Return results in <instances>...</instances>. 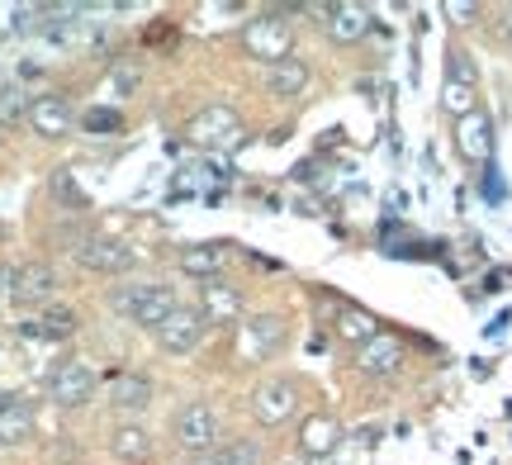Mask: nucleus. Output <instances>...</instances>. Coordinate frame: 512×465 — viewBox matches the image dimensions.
<instances>
[{"mask_svg":"<svg viewBox=\"0 0 512 465\" xmlns=\"http://www.w3.org/2000/svg\"><path fill=\"white\" fill-rule=\"evenodd\" d=\"M110 404L114 409H124V413H143L147 404H152V380H147V375H133V371L114 375L110 380Z\"/></svg>","mask_w":512,"mask_h":465,"instance_id":"obj_19","label":"nucleus"},{"mask_svg":"<svg viewBox=\"0 0 512 465\" xmlns=\"http://www.w3.org/2000/svg\"><path fill=\"white\" fill-rule=\"evenodd\" d=\"M337 337L361 352L370 337H380V323H375V314H366V309H342V314H337Z\"/></svg>","mask_w":512,"mask_h":465,"instance_id":"obj_23","label":"nucleus"},{"mask_svg":"<svg viewBox=\"0 0 512 465\" xmlns=\"http://www.w3.org/2000/svg\"><path fill=\"white\" fill-rule=\"evenodd\" d=\"M304 86H309V67H304V57H285V62L266 67V91H271L275 100H294Z\"/></svg>","mask_w":512,"mask_h":465,"instance_id":"obj_18","label":"nucleus"},{"mask_svg":"<svg viewBox=\"0 0 512 465\" xmlns=\"http://www.w3.org/2000/svg\"><path fill=\"white\" fill-rule=\"evenodd\" d=\"M446 15H451V24H475L479 5H470V0H451V5H446Z\"/></svg>","mask_w":512,"mask_h":465,"instance_id":"obj_29","label":"nucleus"},{"mask_svg":"<svg viewBox=\"0 0 512 465\" xmlns=\"http://www.w3.org/2000/svg\"><path fill=\"white\" fill-rule=\"evenodd\" d=\"M171 432H176V447L181 451H190V456H209V451L219 447V413L209 409L204 399H195V404H185V409L176 413Z\"/></svg>","mask_w":512,"mask_h":465,"instance_id":"obj_5","label":"nucleus"},{"mask_svg":"<svg viewBox=\"0 0 512 465\" xmlns=\"http://www.w3.org/2000/svg\"><path fill=\"white\" fill-rule=\"evenodd\" d=\"M494 29H498V38H503V43H508V48H512V5H503V10H498Z\"/></svg>","mask_w":512,"mask_h":465,"instance_id":"obj_30","label":"nucleus"},{"mask_svg":"<svg viewBox=\"0 0 512 465\" xmlns=\"http://www.w3.org/2000/svg\"><path fill=\"white\" fill-rule=\"evenodd\" d=\"M294 404H299L294 380H261L252 390V413H256L261 428H280V423L294 413Z\"/></svg>","mask_w":512,"mask_h":465,"instance_id":"obj_9","label":"nucleus"},{"mask_svg":"<svg viewBox=\"0 0 512 465\" xmlns=\"http://www.w3.org/2000/svg\"><path fill=\"white\" fill-rule=\"evenodd\" d=\"M114 309H119L128 323H138V328H157V323H166V314L176 309V295H171V285L138 280V285H119V290H114Z\"/></svg>","mask_w":512,"mask_h":465,"instance_id":"obj_2","label":"nucleus"},{"mask_svg":"<svg viewBox=\"0 0 512 465\" xmlns=\"http://www.w3.org/2000/svg\"><path fill=\"white\" fill-rule=\"evenodd\" d=\"M81 129H86V133H100V138H105V133H119V129H124V114H119V110H86V114H81Z\"/></svg>","mask_w":512,"mask_h":465,"instance_id":"obj_27","label":"nucleus"},{"mask_svg":"<svg viewBox=\"0 0 512 465\" xmlns=\"http://www.w3.org/2000/svg\"><path fill=\"white\" fill-rule=\"evenodd\" d=\"M337 442H342V428H337V418H328V413H313L309 423H304V432H299V447L309 451V456H328Z\"/></svg>","mask_w":512,"mask_h":465,"instance_id":"obj_21","label":"nucleus"},{"mask_svg":"<svg viewBox=\"0 0 512 465\" xmlns=\"http://www.w3.org/2000/svg\"><path fill=\"white\" fill-rule=\"evenodd\" d=\"M195 465H261V447H256L252 437H238V442H223L209 456H200Z\"/></svg>","mask_w":512,"mask_h":465,"instance_id":"obj_24","label":"nucleus"},{"mask_svg":"<svg viewBox=\"0 0 512 465\" xmlns=\"http://www.w3.org/2000/svg\"><path fill=\"white\" fill-rule=\"evenodd\" d=\"M200 314L214 318V323H233V318H242V295L228 285V280H204L200 285Z\"/></svg>","mask_w":512,"mask_h":465,"instance_id":"obj_15","label":"nucleus"},{"mask_svg":"<svg viewBox=\"0 0 512 465\" xmlns=\"http://www.w3.org/2000/svg\"><path fill=\"white\" fill-rule=\"evenodd\" d=\"M57 295V271L48 261H24L15 276H10V299H15V309H43L48 299Z\"/></svg>","mask_w":512,"mask_h":465,"instance_id":"obj_8","label":"nucleus"},{"mask_svg":"<svg viewBox=\"0 0 512 465\" xmlns=\"http://www.w3.org/2000/svg\"><path fill=\"white\" fill-rule=\"evenodd\" d=\"M29 124H34L38 138H62V133L72 129V105H67V95H34Z\"/></svg>","mask_w":512,"mask_h":465,"instance_id":"obj_12","label":"nucleus"},{"mask_svg":"<svg viewBox=\"0 0 512 465\" xmlns=\"http://www.w3.org/2000/svg\"><path fill=\"white\" fill-rule=\"evenodd\" d=\"M456 152L465 162H475V167H484V162L494 157V119L484 110L456 119Z\"/></svg>","mask_w":512,"mask_h":465,"instance_id":"obj_10","label":"nucleus"},{"mask_svg":"<svg viewBox=\"0 0 512 465\" xmlns=\"http://www.w3.org/2000/svg\"><path fill=\"white\" fill-rule=\"evenodd\" d=\"M95 394V371L86 361H57L53 375H48V399L62 404V409H81V404H91Z\"/></svg>","mask_w":512,"mask_h":465,"instance_id":"obj_7","label":"nucleus"},{"mask_svg":"<svg viewBox=\"0 0 512 465\" xmlns=\"http://www.w3.org/2000/svg\"><path fill=\"white\" fill-rule=\"evenodd\" d=\"M29 437H34V404L15 399L10 409L0 413V447H19V442H29Z\"/></svg>","mask_w":512,"mask_h":465,"instance_id":"obj_22","label":"nucleus"},{"mask_svg":"<svg viewBox=\"0 0 512 465\" xmlns=\"http://www.w3.org/2000/svg\"><path fill=\"white\" fill-rule=\"evenodd\" d=\"M223 266H228V242H195L181 252V271L195 280H219Z\"/></svg>","mask_w":512,"mask_h":465,"instance_id":"obj_16","label":"nucleus"},{"mask_svg":"<svg viewBox=\"0 0 512 465\" xmlns=\"http://www.w3.org/2000/svg\"><path fill=\"white\" fill-rule=\"evenodd\" d=\"M446 76H451V81H470V86H475V62H470V53H451Z\"/></svg>","mask_w":512,"mask_h":465,"instance_id":"obj_28","label":"nucleus"},{"mask_svg":"<svg viewBox=\"0 0 512 465\" xmlns=\"http://www.w3.org/2000/svg\"><path fill=\"white\" fill-rule=\"evenodd\" d=\"M81 328V318L72 309H43L38 318L29 323H19V337H34V342H62V337H72Z\"/></svg>","mask_w":512,"mask_h":465,"instance_id":"obj_17","label":"nucleus"},{"mask_svg":"<svg viewBox=\"0 0 512 465\" xmlns=\"http://www.w3.org/2000/svg\"><path fill=\"white\" fill-rule=\"evenodd\" d=\"M72 257L76 266H86L95 276H124L128 266H133V247L110 233H100V228H72Z\"/></svg>","mask_w":512,"mask_h":465,"instance_id":"obj_1","label":"nucleus"},{"mask_svg":"<svg viewBox=\"0 0 512 465\" xmlns=\"http://www.w3.org/2000/svg\"><path fill=\"white\" fill-rule=\"evenodd\" d=\"M185 138L195 148H209V152H228L242 143V119L233 105H204L200 114H190L185 124Z\"/></svg>","mask_w":512,"mask_h":465,"instance_id":"obj_3","label":"nucleus"},{"mask_svg":"<svg viewBox=\"0 0 512 465\" xmlns=\"http://www.w3.org/2000/svg\"><path fill=\"white\" fill-rule=\"evenodd\" d=\"M242 48H247L256 62H266V67L285 62V57L294 53V29H290V19H280V15H256L252 24L242 29Z\"/></svg>","mask_w":512,"mask_h":465,"instance_id":"obj_4","label":"nucleus"},{"mask_svg":"<svg viewBox=\"0 0 512 465\" xmlns=\"http://www.w3.org/2000/svg\"><path fill=\"white\" fill-rule=\"evenodd\" d=\"M285 342V318L280 314H256L242 323V352L247 356H271Z\"/></svg>","mask_w":512,"mask_h":465,"instance_id":"obj_13","label":"nucleus"},{"mask_svg":"<svg viewBox=\"0 0 512 465\" xmlns=\"http://www.w3.org/2000/svg\"><path fill=\"white\" fill-rule=\"evenodd\" d=\"M110 451L124 465H143V461H152V437H147L138 423H124V428H114Z\"/></svg>","mask_w":512,"mask_h":465,"instance_id":"obj_20","label":"nucleus"},{"mask_svg":"<svg viewBox=\"0 0 512 465\" xmlns=\"http://www.w3.org/2000/svg\"><path fill=\"white\" fill-rule=\"evenodd\" d=\"M29 95L19 91V86H0V124H19V119H29Z\"/></svg>","mask_w":512,"mask_h":465,"instance_id":"obj_26","label":"nucleus"},{"mask_svg":"<svg viewBox=\"0 0 512 465\" xmlns=\"http://www.w3.org/2000/svg\"><path fill=\"white\" fill-rule=\"evenodd\" d=\"M15 399H19V394H0V413L10 409V404H15Z\"/></svg>","mask_w":512,"mask_h":465,"instance_id":"obj_31","label":"nucleus"},{"mask_svg":"<svg viewBox=\"0 0 512 465\" xmlns=\"http://www.w3.org/2000/svg\"><path fill=\"white\" fill-rule=\"evenodd\" d=\"M328 38L332 43H361L370 34V10L366 5H328Z\"/></svg>","mask_w":512,"mask_h":465,"instance_id":"obj_14","label":"nucleus"},{"mask_svg":"<svg viewBox=\"0 0 512 465\" xmlns=\"http://www.w3.org/2000/svg\"><path fill=\"white\" fill-rule=\"evenodd\" d=\"M152 337H157V347L171 352V356L195 352V347H200V337H204V314L200 309H190V304H176V309L166 314V323L152 328Z\"/></svg>","mask_w":512,"mask_h":465,"instance_id":"obj_6","label":"nucleus"},{"mask_svg":"<svg viewBox=\"0 0 512 465\" xmlns=\"http://www.w3.org/2000/svg\"><path fill=\"white\" fill-rule=\"evenodd\" d=\"M356 366H361V375H399V366H403V342L399 337H389V333H380V337H370L366 347L356 352Z\"/></svg>","mask_w":512,"mask_h":465,"instance_id":"obj_11","label":"nucleus"},{"mask_svg":"<svg viewBox=\"0 0 512 465\" xmlns=\"http://www.w3.org/2000/svg\"><path fill=\"white\" fill-rule=\"evenodd\" d=\"M441 110L451 114V119H465V114L479 110V91L470 81H451V76H446V86H441Z\"/></svg>","mask_w":512,"mask_h":465,"instance_id":"obj_25","label":"nucleus"}]
</instances>
